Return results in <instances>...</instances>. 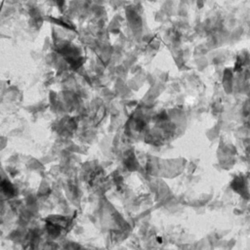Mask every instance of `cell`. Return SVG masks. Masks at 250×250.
I'll return each mask as SVG.
<instances>
[{
    "label": "cell",
    "instance_id": "obj_1",
    "mask_svg": "<svg viewBox=\"0 0 250 250\" xmlns=\"http://www.w3.org/2000/svg\"><path fill=\"white\" fill-rule=\"evenodd\" d=\"M2 189H3V190L6 192L7 194H13L15 192L14 188L12 187L11 184L8 182H5V181L2 182Z\"/></svg>",
    "mask_w": 250,
    "mask_h": 250
}]
</instances>
